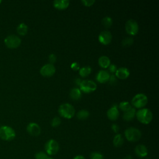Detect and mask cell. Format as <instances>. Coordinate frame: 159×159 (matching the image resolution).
I'll list each match as a JSON object with an SVG mask.
<instances>
[{"label": "cell", "mask_w": 159, "mask_h": 159, "mask_svg": "<svg viewBox=\"0 0 159 159\" xmlns=\"http://www.w3.org/2000/svg\"><path fill=\"white\" fill-rule=\"evenodd\" d=\"M56 69L53 64L47 63L43 65L40 70V73L43 76L50 77L54 75Z\"/></svg>", "instance_id": "10"}, {"label": "cell", "mask_w": 159, "mask_h": 159, "mask_svg": "<svg viewBox=\"0 0 159 159\" xmlns=\"http://www.w3.org/2000/svg\"><path fill=\"white\" fill-rule=\"evenodd\" d=\"M28 27L25 23H20L17 27V32L20 35H25L27 33Z\"/></svg>", "instance_id": "22"}, {"label": "cell", "mask_w": 159, "mask_h": 159, "mask_svg": "<svg viewBox=\"0 0 159 159\" xmlns=\"http://www.w3.org/2000/svg\"><path fill=\"white\" fill-rule=\"evenodd\" d=\"M146 159H150V158H146Z\"/></svg>", "instance_id": "42"}, {"label": "cell", "mask_w": 159, "mask_h": 159, "mask_svg": "<svg viewBox=\"0 0 159 159\" xmlns=\"http://www.w3.org/2000/svg\"><path fill=\"white\" fill-rule=\"evenodd\" d=\"M47 159H53V158H49V157H48Z\"/></svg>", "instance_id": "40"}, {"label": "cell", "mask_w": 159, "mask_h": 159, "mask_svg": "<svg viewBox=\"0 0 159 159\" xmlns=\"http://www.w3.org/2000/svg\"><path fill=\"white\" fill-rule=\"evenodd\" d=\"M102 24L106 28L110 27L112 24V19L109 16H106L102 19Z\"/></svg>", "instance_id": "25"}, {"label": "cell", "mask_w": 159, "mask_h": 159, "mask_svg": "<svg viewBox=\"0 0 159 159\" xmlns=\"http://www.w3.org/2000/svg\"><path fill=\"white\" fill-rule=\"evenodd\" d=\"M70 98L74 101H78L81 98V91L79 88H73L70 92Z\"/></svg>", "instance_id": "19"}, {"label": "cell", "mask_w": 159, "mask_h": 159, "mask_svg": "<svg viewBox=\"0 0 159 159\" xmlns=\"http://www.w3.org/2000/svg\"><path fill=\"white\" fill-rule=\"evenodd\" d=\"M116 73V77L120 79V80H125L130 75L129 70L125 67H120L117 69Z\"/></svg>", "instance_id": "16"}, {"label": "cell", "mask_w": 159, "mask_h": 159, "mask_svg": "<svg viewBox=\"0 0 159 159\" xmlns=\"http://www.w3.org/2000/svg\"><path fill=\"white\" fill-rule=\"evenodd\" d=\"M119 112L117 109V105L114 104L109 109H108L107 112V116L109 119L111 120H116L119 117Z\"/></svg>", "instance_id": "13"}, {"label": "cell", "mask_w": 159, "mask_h": 159, "mask_svg": "<svg viewBox=\"0 0 159 159\" xmlns=\"http://www.w3.org/2000/svg\"><path fill=\"white\" fill-rule=\"evenodd\" d=\"M134 43V39L132 37H126L123 39L122 42V45L124 47H129L132 45Z\"/></svg>", "instance_id": "27"}, {"label": "cell", "mask_w": 159, "mask_h": 159, "mask_svg": "<svg viewBox=\"0 0 159 159\" xmlns=\"http://www.w3.org/2000/svg\"><path fill=\"white\" fill-rule=\"evenodd\" d=\"M35 159H47L48 158V155L45 152L40 151L35 154Z\"/></svg>", "instance_id": "28"}, {"label": "cell", "mask_w": 159, "mask_h": 159, "mask_svg": "<svg viewBox=\"0 0 159 159\" xmlns=\"http://www.w3.org/2000/svg\"><path fill=\"white\" fill-rule=\"evenodd\" d=\"M124 135L128 141L135 142L138 141L141 138L142 133L137 128L129 127L125 130Z\"/></svg>", "instance_id": "3"}, {"label": "cell", "mask_w": 159, "mask_h": 159, "mask_svg": "<svg viewBox=\"0 0 159 159\" xmlns=\"http://www.w3.org/2000/svg\"><path fill=\"white\" fill-rule=\"evenodd\" d=\"M1 2H2V1H1V0H0V4H1Z\"/></svg>", "instance_id": "41"}, {"label": "cell", "mask_w": 159, "mask_h": 159, "mask_svg": "<svg viewBox=\"0 0 159 159\" xmlns=\"http://www.w3.org/2000/svg\"><path fill=\"white\" fill-rule=\"evenodd\" d=\"M27 132L32 136H38L40 135L41 132L40 127L35 122H30L27 126Z\"/></svg>", "instance_id": "12"}, {"label": "cell", "mask_w": 159, "mask_h": 159, "mask_svg": "<svg viewBox=\"0 0 159 159\" xmlns=\"http://www.w3.org/2000/svg\"><path fill=\"white\" fill-rule=\"evenodd\" d=\"M90 159H104V156L100 152H93L90 155Z\"/></svg>", "instance_id": "29"}, {"label": "cell", "mask_w": 159, "mask_h": 159, "mask_svg": "<svg viewBox=\"0 0 159 159\" xmlns=\"http://www.w3.org/2000/svg\"><path fill=\"white\" fill-rule=\"evenodd\" d=\"M89 116V112L86 109H81L76 114V117L80 120H86Z\"/></svg>", "instance_id": "24"}, {"label": "cell", "mask_w": 159, "mask_h": 159, "mask_svg": "<svg viewBox=\"0 0 159 159\" xmlns=\"http://www.w3.org/2000/svg\"><path fill=\"white\" fill-rule=\"evenodd\" d=\"M111 129L112 130V131L114 132V133H117L119 130V127L118 125L116 124H114L112 125L111 126Z\"/></svg>", "instance_id": "36"}, {"label": "cell", "mask_w": 159, "mask_h": 159, "mask_svg": "<svg viewBox=\"0 0 159 159\" xmlns=\"http://www.w3.org/2000/svg\"><path fill=\"white\" fill-rule=\"evenodd\" d=\"M57 60V57L55 54L53 53H51L48 56V61H50V64H53Z\"/></svg>", "instance_id": "32"}, {"label": "cell", "mask_w": 159, "mask_h": 159, "mask_svg": "<svg viewBox=\"0 0 159 159\" xmlns=\"http://www.w3.org/2000/svg\"><path fill=\"white\" fill-rule=\"evenodd\" d=\"M97 88L96 84L91 80H82L80 84V89L84 93H89L94 91Z\"/></svg>", "instance_id": "7"}, {"label": "cell", "mask_w": 159, "mask_h": 159, "mask_svg": "<svg viewBox=\"0 0 159 159\" xmlns=\"http://www.w3.org/2000/svg\"><path fill=\"white\" fill-rule=\"evenodd\" d=\"M148 102L147 96L143 93L137 94L132 99V104L136 108H142Z\"/></svg>", "instance_id": "5"}, {"label": "cell", "mask_w": 159, "mask_h": 159, "mask_svg": "<svg viewBox=\"0 0 159 159\" xmlns=\"http://www.w3.org/2000/svg\"><path fill=\"white\" fill-rule=\"evenodd\" d=\"M134 150L135 155L140 158H144L147 157L148 153L147 148L144 145L142 144H139L137 145Z\"/></svg>", "instance_id": "14"}, {"label": "cell", "mask_w": 159, "mask_h": 159, "mask_svg": "<svg viewBox=\"0 0 159 159\" xmlns=\"http://www.w3.org/2000/svg\"><path fill=\"white\" fill-rule=\"evenodd\" d=\"M119 107L120 108V109H121L122 111L126 112L127 111H129V109H130L132 108V106L130 105V104L129 102L127 101H123L120 102L119 105Z\"/></svg>", "instance_id": "26"}, {"label": "cell", "mask_w": 159, "mask_h": 159, "mask_svg": "<svg viewBox=\"0 0 159 159\" xmlns=\"http://www.w3.org/2000/svg\"><path fill=\"white\" fill-rule=\"evenodd\" d=\"M124 138L120 134H117L113 139V145L116 147H120L124 143Z\"/></svg>", "instance_id": "21"}, {"label": "cell", "mask_w": 159, "mask_h": 159, "mask_svg": "<svg viewBox=\"0 0 159 159\" xmlns=\"http://www.w3.org/2000/svg\"><path fill=\"white\" fill-rule=\"evenodd\" d=\"M73 159H86V158H84V156L81 155H78L75 156Z\"/></svg>", "instance_id": "37"}, {"label": "cell", "mask_w": 159, "mask_h": 159, "mask_svg": "<svg viewBox=\"0 0 159 159\" xmlns=\"http://www.w3.org/2000/svg\"><path fill=\"white\" fill-rule=\"evenodd\" d=\"M125 29L128 34L135 35L139 32L138 23L134 19H129L125 23Z\"/></svg>", "instance_id": "9"}, {"label": "cell", "mask_w": 159, "mask_h": 159, "mask_svg": "<svg viewBox=\"0 0 159 159\" xmlns=\"http://www.w3.org/2000/svg\"><path fill=\"white\" fill-rule=\"evenodd\" d=\"M16 137V132L11 127L4 125L0 127V138L6 141H11Z\"/></svg>", "instance_id": "4"}, {"label": "cell", "mask_w": 159, "mask_h": 159, "mask_svg": "<svg viewBox=\"0 0 159 159\" xmlns=\"http://www.w3.org/2000/svg\"><path fill=\"white\" fill-rule=\"evenodd\" d=\"M109 83L111 84H114L116 83V81H117L116 76L114 75H110V77H109Z\"/></svg>", "instance_id": "35"}, {"label": "cell", "mask_w": 159, "mask_h": 159, "mask_svg": "<svg viewBox=\"0 0 159 159\" xmlns=\"http://www.w3.org/2000/svg\"><path fill=\"white\" fill-rule=\"evenodd\" d=\"M71 68L73 70H80V65L78 62H73L71 65Z\"/></svg>", "instance_id": "33"}, {"label": "cell", "mask_w": 159, "mask_h": 159, "mask_svg": "<svg viewBox=\"0 0 159 159\" xmlns=\"http://www.w3.org/2000/svg\"><path fill=\"white\" fill-rule=\"evenodd\" d=\"M60 124H61V120L58 117H53L51 122V125L53 127H57L59 126Z\"/></svg>", "instance_id": "30"}, {"label": "cell", "mask_w": 159, "mask_h": 159, "mask_svg": "<svg viewBox=\"0 0 159 159\" xmlns=\"http://www.w3.org/2000/svg\"><path fill=\"white\" fill-rule=\"evenodd\" d=\"M59 114L66 119H71L75 114L74 107L69 103H64L60 106L58 108Z\"/></svg>", "instance_id": "2"}, {"label": "cell", "mask_w": 159, "mask_h": 159, "mask_svg": "<svg viewBox=\"0 0 159 159\" xmlns=\"http://www.w3.org/2000/svg\"><path fill=\"white\" fill-rule=\"evenodd\" d=\"M98 64L101 67L103 68H107L111 65V61L107 57L101 56L98 59Z\"/></svg>", "instance_id": "20"}, {"label": "cell", "mask_w": 159, "mask_h": 159, "mask_svg": "<svg viewBox=\"0 0 159 159\" xmlns=\"http://www.w3.org/2000/svg\"><path fill=\"white\" fill-rule=\"evenodd\" d=\"M109 73L106 70H100L96 76V80L100 83H104L109 81Z\"/></svg>", "instance_id": "15"}, {"label": "cell", "mask_w": 159, "mask_h": 159, "mask_svg": "<svg viewBox=\"0 0 159 159\" xmlns=\"http://www.w3.org/2000/svg\"><path fill=\"white\" fill-rule=\"evenodd\" d=\"M112 37V34L109 31L104 30L99 34L98 36V40L101 44L106 45L111 43Z\"/></svg>", "instance_id": "11"}, {"label": "cell", "mask_w": 159, "mask_h": 159, "mask_svg": "<svg viewBox=\"0 0 159 159\" xmlns=\"http://www.w3.org/2000/svg\"><path fill=\"white\" fill-rule=\"evenodd\" d=\"M123 159H133V157L132 155H126Z\"/></svg>", "instance_id": "39"}, {"label": "cell", "mask_w": 159, "mask_h": 159, "mask_svg": "<svg viewBox=\"0 0 159 159\" xmlns=\"http://www.w3.org/2000/svg\"><path fill=\"white\" fill-rule=\"evenodd\" d=\"M44 148L45 153L48 155H54L58 153L60 147L58 143L55 140L50 139L45 144Z\"/></svg>", "instance_id": "6"}, {"label": "cell", "mask_w": 159, "mask_h": 159, "mask_svg": "<svg viewBox=\"0 0 159 159\" xmlns=\"http://www.w3.org/2000/svg\"><path fill=\"white\" fill-rule=\"evenodd\" d=\"M135 116L137 120L143 124H149L153 118L152 112L147 108H142L139 109L136 112Z\"/></svg>", "instance_id": "1"}, {"label": "cell", "mask_w": 159, "mask_h": 159, "mask_svg": "<svg viewBox=\"0 0 159 159\" xmlns=\"http://www.w3.org/2000/svg\"><path fill=\"white\" fill-rule=\"evenodd\" d=\"M109 71L111 73H114L117 70V66L114 65V64H111L109 66Z\"/></svg>", "instance_id": "34"}, {"label": "cell", "mask_w": 159, "mask_h": 159, "mask_svg": "<svg viewBox=\"0 0 159 159\" xmlns=\"http://www.w3.org/2000/svg\"><path fill=\"white\" fill-rule=\"evenodd\" d=\"M81 2L84 6L89 7V6H91L95 2V1L94 0H82Z\"/></svg>", "instance_id": "31"}, {"label": "cell", "mask_w": 159, "mask_h": 159, "mask_svg": "<svg viewBox=\"0 0 159 159\" xmlns=\"http://www.w3.org/2000/svg\"><path fill=\"white\" fill-rule=\"evenodd\" d=\"M81 80L80 79V78H77L75 80V83L77 84V85H78V86H80V83H81Z\"/></svg>", "instance_id": "38"}, {"label": "cell", "mask_w": 159, "mask_h": 159, "mask_svg": "<svg viewBox=\"0 0 159 159\" xmlns=\"http://www.w3.org/2000/svg\"><path fill=\"white\" fill-rule=\"evenodd\" d=\"M70 4L68 0H55L53 2V7L58 10H63L66 9Z\"/></svg>", "instance_id": "17"}, {"label": "cell", "mask_w": 159, "mask_h": 159, "mask_svg": "<svg viewBox=\"0 0 159 159\" xmlns=\"http://www.w3.org/2000/svg\"><path fill=\"white\" fill-rule=\"evenodd\" d=\"M136 111L135 108H131L129 111L124 112L123 115V119L125 121H131L135 117Z\"/></svg>", "instance_id": "18"}, {"label": "cell", "mask_w": 159, "mask_h": 159, "mask_svg": "<svg viewBox=\"0 0 159 159\" xmlns=\"http://www.w3.org/2000/svg\"><path fill=\"white\" fill-rule=\"evenodd\" d=\"M6 46L9 48H16L21 43L20 39L15 35H9L7 36L4 40Z\"/></svg>", "instance_id": "8"}, {"label": "cell", "mask_w": 159, "mask_h": 159, "mask_svg": "<svg viewBox=\"0 0 159 159\" xmlns=\"http://www.w3.org/2000/svg\"><path fill=\"white\" fill-rule=\"evenodd\" d=\"M91 73V68L89 66H83L79 70V74L81 77H86Z\"/></svg>", "instance_id": "23"}]
</instances>
